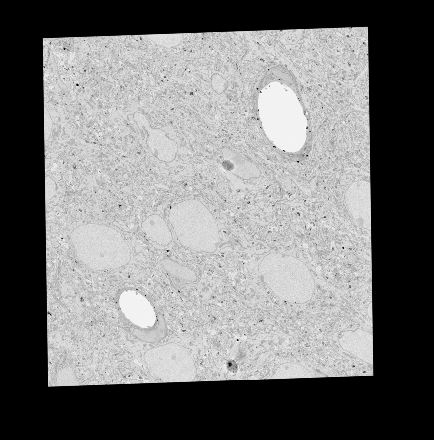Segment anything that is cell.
<instances>
[{"instance_id":"6da1fadb","label":"cell","mask_w":434,"mask_h":440,"mask_svg":"<svg viewBox=\"0 0 434 440\" xmlns=\"http://www.w3.org/2000/svg\"><path fill=\"white\" fill-rule=\"evenodd\" d=\"M144 360L151 373L164 382L193 380L196 368L189 353L175 343L147 350Z\"/></svg>"},{"instance_id":"7a4b0ae2","label":"cell","mask_w":434,"mask_h":440,"mask_svg":"<svg viewBox=\"0 0 434 440\" xmlns=\"http://www.w3.org/2000/svg\"><path fill=\"white\" fill-rule=\"evenodd\" d=\"M346 351L371 365L373 364V336L367 331L358 329L345 333L339 340Z\"/></svg>"},{"instance_id":"3957f363","label":"cell","mask_w":434,"mask_h":440,"mask_svg":"<svg viewBox=\"0 0 434 440\" xmlns=\"http://www.w3.org/2000/svg\"><path fill=\"white\" fill-rule=\"evenodd\" d=\"M313 375L300 364L286 363L281 364L272 377V379L312 378Z\"/></svg>"}]
</instances>
